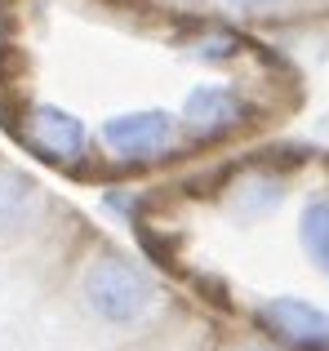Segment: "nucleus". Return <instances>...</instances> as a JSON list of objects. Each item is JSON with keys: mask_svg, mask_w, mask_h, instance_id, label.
Masks as SVG:
<instances>
[{"mask_svg": "<svg viewBox=\"0 0 329 351\" xmlns=\"http://www.w3.org/2000/svg\"><path fill=\"white\" fill-rule=\"evenodd\" d=\"M147 263L236 334L329 351V152L249 143L130 209Z\"/></svg>", "mask_w": 329, "mask_h": 351, "instance_id": "f257e3e1", "label": "nucleus"}]
</instances>
